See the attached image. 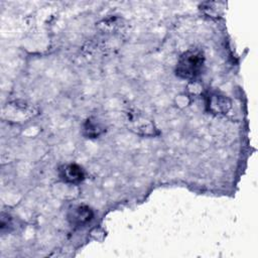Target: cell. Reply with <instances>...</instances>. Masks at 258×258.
I'll return each mask as SVG.
<instances>
[{
	"mask_svg": "<svg viewBox=\"0 0 258 258\" xmlns=\"http://www.w3.org/2000/svg\"><path fill=\"white\" fill-rule=\"evenodd\" d=\"M210 107L216 113H225L230 108V102L224 96H214L211 99Z\"/></svg>",
	"mask_w": 258,
	"mask_h": 258,
	"instance_id": "277c9868",
	"label": "cell"
},
{
	"mask_svg": "<svg viewBox=\"0 0 258 258\" xmlns=\"http://www.w3.org/2000/svg\"><path fill=\"white\" fill-rule=\"evenodd\" d=\"M59 175L64 181L71 183H78L82 181L85 176L82 167L74 163L62 166L59 169Z\"/></svg>",
	"mask_w": 258,
	"mask_h": 258,
	"instance_id": "7a4b0ae2",
	"label": "cell"
},
{
	"mask_svg": "<svg viewBox=\"0 0 258 258\" xmlns=\"http://www.w3.org/2000/svg\"><path fill=\"white\" fill-rule=\"evenodd\" d=\"M204 61L205 57L200 49H188L177 61L176 75L182 79H194L201 74Z\"/></svg>",
	"mask_w": 258,
	"mask_h": 258,
	"instance_id": "6da1fadb",
	"label": "cell"
},
{
	"mask_svg": "<svg viewBox=\"0 0 258 258\" xmlns=\"http://www.w3.org/2000/svg\"><path fill=\"white\" fill-rule=\"evenodd\" d=\"M93 218L92 210L87 206H79L75 208L69 216L71 223L75 226H83L90 222Z\"/></svg>",
	"mask_w": 258,
	"mask_h": 258,
	"instance_id": "3957f363",
	"label": "cell"
}]
</instances>
